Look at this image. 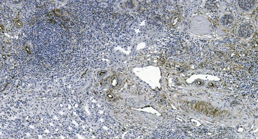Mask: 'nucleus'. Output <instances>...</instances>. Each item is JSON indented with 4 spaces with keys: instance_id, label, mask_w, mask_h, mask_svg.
Segmentation results:
<instances>
[{
    "instance_id": "f257e3e1",
    "label": "nucleus",
    "mask_w": 258,
    "mask_h": 139,
    "mask_svg": "<svg viewBox=\"0 0 258 139\" xmlns=\"http://www.w3.org/2000/svg\"><path fill=\"white\" fill-rule=\"evenodd\" d=\"M181 21V17L178 14H175L173 15L170 20V26L172 27H176L179 25Z\"/></svg>"
}]
</instances>
